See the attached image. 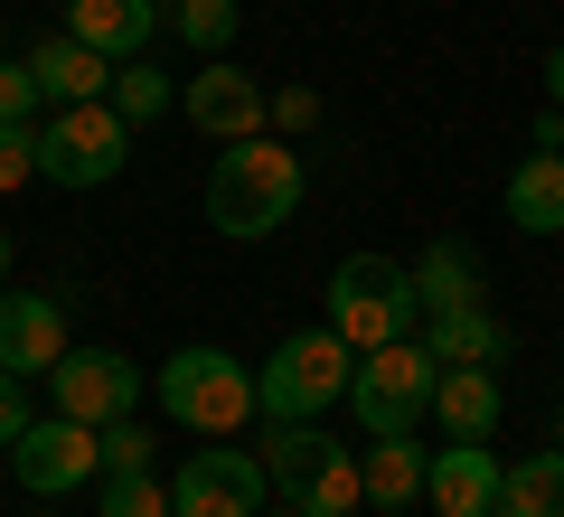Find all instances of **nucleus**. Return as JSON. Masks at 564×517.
Instances as JSON below:
<instances>
[{"instance_id":"nucleus-10","label":"nucleus","mask_w":564,"mask_h":517,"mask_svg":"<svg viewBox=\"0 0 564 517\" xmlns=\"http://www.w3.org/2000/svg\"><path fill=\"white\" fill-rule=\"evenodd\" d=\"M180 114L198 122L207 141H254V132H273V95H263V76H245L236 57H198V76L180 85Z\"/></svg>"},{"instance_id":"nucleus-14","label":"nucleus","mask_w":564,"mask_h":517,"mask_svg":"<svg viewBox=\"0 0 564 517\" xmlns=\"http://www.w3.org/2000/svg\"><path fill=\"white\" fill-rule=\"evenodd\" d=\"M66 39L95 47L104 66H122L161 39V0H66Z\"/></svg>"},{"instance_id":"nucleus-24","label":"nucleus","mask_w":564,"mask_h":517,"mask_svg":"<svg viewBox=\"0 0 564 517\" xmlns=\"http://www.w3.org/2000/svg\"><path fill=\"white\" fill-rule=\"evenodd\" d=\"M95 517H170V480L161 471H104Z\"/></svg>"},{"instance_id":"nucleus-19","label":"nucleus","mask_w":564,"mask_h":517,"mask_svg":"<svg viewBox=\"0 0 564 517\" xmlns=\"http://www.w3.org/2000/svg\"><path fill=\"white\" fill-rule=\"evenodd\" d=\"M29 76H39V95H47V104H104L113 66H104L95 47H76V39L57 29V39H39V47H29Z\"/></svg>"},{"instance_id":"nucleus-27","label":"nucleus","mask_w":564,"mask_h":517,"mask_svg":"<svg viewBox=\"0 0 564 517\" xmlns=\"http://www.w3.org/2000/svg\"><path fill=\"white\" fill-rule=\"evenodd\" d=\"M39 180V122H0V189Z\"/></svg>"},{"instance_id":"nucleus-35","label":"nucleus","mask_w":564,"mask_h":517,"mask_svg":"<svg viewBox=\"0 0 564 517\" xmlns=\"http://www.w3.org/2000/svg\"><path fill=\"white\" fill-rule=\"evenodd\" d=\"M282 517H302V508H282Z\"/></svg>"},{"instance_id":"nucleus-30","label":"nucleus","mask_w":564,"mask_h":517,"mask_svg":"<svg viewBox=\"0 0 564 517\" xmlns=\"http://www.w3.org/2000/svg\"><path fill=\"white\" fill-rule=\"evenodd\" d=\"M545 104H555V114H564V39L545 47Z\"/></svg>"},{"instance_id":"nucleus-20","label":"nucleus","mask_w":564,"mask_h":517,"mask_svg":"<svg viewBox=\"0 0 564 517\" xmlns=\"http://www.w3.org/2000/svg\"><path fill=\"white\" fill-rule=\"evenodd\" d=\"M404 273H414V301H423V311H470V301H480V255H470V245H452V236L423 245Z\"/></svg>"},{"instance_id":"nucleus-8","label":"nucleus","mask_w":564,"mask_h":517,"mask_svg":"<svg viewBox=\"0 0 564 517\" xmlns=\"http://www.w3.org/2000/svg\"><path fill=\"white\" fill-rule=\"evenodd\" d=\"M263 498H273L263 461L226 452V442H207V452H188L170 471V517H263Z\"/></svg>"},{"instance_id":"nucleus-2","label":"nucleus","mask_w":564,"mask_h":517,"mask_svg":"<svg viewBox=\"0 0 564 517\" xmlns=\"http://www.w3.org/2000/svg\"><path fill=\"white\" fill-rule=\"evenodd\" d=\"M151 396H161L170 423H188V433H207V442H236L245 423H263L254 414V367L226 358V348H207V338L170 348V367L151 377Z\"/></svg>"},{"instance_id":"nucleus-17","label":"nucleus","mask_w":564,"mask_h":517,"mask_svg":"<svg viewBox=\"0 0 564 517\" xmlns=\"http://www.w3.org/2000/svg\"><path fill=\"white\" fill-rule=\"evenodd\" d=\"M423 461H433V452H423L414 433H377V442L358 452V489H367V508H386V517L414 508V498H423Z\"/></svg>"},{"instance_id":"nucleus-36","label":"nucleus","mask_w":564,"mask_h":517,"mask_svg":"<svg viewBox=\"0 0 564 517\" xmlns=\"http://www.w3.org/2000/svg\"><path fill=\"white\" fill-rule=\"evenodd\" d=\"M161 10H170V0H161Z\"/></svg>"},{"instance_id":"nucleus-9","label":"nucleus","mask_w":564,"mask_h":517,"mask_svg":"<svg viewBox=\"0 0 564 517\" xmlns=\"http://www.w3.org/2000/svg\"><path fill=\"white\" fill-rule=\"evenodd\" d=\"M47 396H57V414H76V423H122V414H141L151 377H141L122 348H66V358L47 367Z\"/></svg>"},{"instance_id":"nucleus-4","label":"nucleus","mask_w":564,"mask_h":517,"mask_svg":"<svg viewBox=\"0 0 564 517\" xmlns=\"http://www.w3.org/2000/svg\"><path fill=\"white\" fill-rule=\"evenodd\" d=\"M321 301H329L321 330H339L348 348H386V338H414L423 330L414 273H404L395 255H339V273H329Z\"/></svg>"},{"instance_id":"nucleus-13","label":"nucleus","mask_w":564,"mask_h":517,"mask_svg":"<svg viewBox=\"0 0 564 517\" xmlns=\"http://www.w3.org/2000/svg\"><path fill=\"white\" fill-rule=\"evenodd\" d=\"M499 471L508 461L489 442H443L423 461V498H433V517H499Z\"/></svg>"},{"instance_id":"nucleus-29","label":"nucleus","mask_w":564,"mask_h":517,"mask_svg":"<svg viewBox=\"0 0 564 517\" xmlns=\"http://www.w3.org/2000/svg\"><path fill=\"white\" fill-rule=\"evenodd\" d=\"M20 423H29V396H20V377H10V367H0V452H10V442H20Z\"/></svg>"},{"instance_id":"nucleus-12","label":"nucleus","mask_w":564,"mask_h":517,"mask_svg":"<svg viewBox=\"0 0 564 517\" xmlns=\"http://www.w3.org/2000/svg\"><path fill=\"white\" fill-rule=\"evenodd\" d=\"M66 348H76V338H66V301H47V292H10V282H0V367L29 386V377H47Z\"/></svg>"},{"instance_id":"nucleus-18","label":"nucleus","mask_w":564,"mask_h":517,"mask_svg":"<svg viewBox=\"0 0 564 517\" xmlns=\"http://www.w3.org/2000/svg\"><path fill=\"white\" fill-rule=\"evenodd\" d=\"M414 338L433 348V367H499L508 358V330L480 311V301H470V311H423Z\"/></svg>"},{"instance_id":"nucleus-3","label":"nucleus","mask_w":564,"mask_h":517,"mask_svg":"<svg viewBox=\"0 0 564 517\" xmlns=\"http://www.w3.org/2000/svg\"><path fill=\"white\" fill-rule=\"evenodd\" d=\"M348 367H358V348L339 330H292L254 367V414L263 423H321L329 405H348Z\"/></svg>"},{"instance_id":"nucleus-16","label":"nucleus","mask_w":564,"mask_h":517,"mask_svg":"<svg viewBox=\"0 0 564 517\" xmlns=\"http://www.w3.org/2000/svg\"><path fill=\"white\" fill-rule=\"evenodd\" d=\"M508 226H518V236H564V151H527L518 170H508Z\"/></svg>"},{"instance_id":"nucleus-33","label":"nucleus","mask_w":564,"mask_h":517,"mask_svg":"<svg viewBox=\"0 0 564 517\" xmlns=\"http://www.w3.org/2000/svg\"><path fill=\"white\" fill-rule=\"evenodd\" d=\"M39 517H57V498H47V508H39Z\"/></svg>"},{"instance_id":"nucleus-25","label":"nucleus","mask_w":564,"mask_h":517,"mask_svg":"<svg viewBox=\"0 0 564 517\" xmlns=\"http://www.w3.org/2000/svg\"><path fill=\"white\" fill-rule=\"evenodd\" d=\"M151 423L141 414H122V423H95V471H151Z\"/></svg>"},{"instance_id":"nucleus-15","label":"nucleus","mask_w":564,"mask_h":517,"mask_svg":"<svg viewBox=\"0 0 564 517\" xmlns=\"http://www.w3.org/2000/svg\"><path fill=\"white\" fill-rule=\"evenodd\" d=\"M499 414H508V396H499L489 367H443V377H433V423H443L452 442H489Z\"/></svg>"},{"instance_id":"nucleus-7","label":"nucleus","mask_w":564,"mask_h":517,"mask_svg":"<svg viewBox=\"0 0 564 517\" xmlns=\"http://www.w3.org/2000/svg\"><path fill=\"white\" fill-rule=\"evenodd\" d=\"M132 170V122L113 104H57L39 122V180L47 189H113Z\"/></svg>"},{"instance_id":"nucleus-31","label":"nucleus","mask_w":564,"mask_h":517,"mask_svg":"<svg viewBox=\"0 0 564 517\" xmlns=\"http://www.w3.org/2000/svg\"><path fill=\"white\" fill-rule=\"evenodd\" d=\"M536 151H564V114H555V104L536 114Z\"/></svg>"},{"instance_id":"nucleus-5","label":"nucleus","mask_w":564,"mask_h":517,"mask_svg":"<svg viewBox=\"0 0 564 517\" xmlns=\"http://www.w3.org/2000/svg\"><path fill=\"white\" fill-rule=\"evenodd\" d=\"M254 461H263V480H273V489L292 498L302 517H358V508H367V489H358V452H339L321 423H273Z\"/></svg>"},{"instance_id":"nucleus-23","label":"nucleus","mask_w":564,"mask_h":517,"mask_svg":"<svg viewBox=\"0 0 564 517\" xmlns=\"http://www.w3.org/2000/svg\"><path fill=\"white\" fill-rule=\"evenodd\" d=\"M104 104H113V114L141 132V122H161V114H170V76H161V66H141V57H122L113 85H104Z\"/></svg>"},{"instance_id":"nucleus-32","label":"nucleus","mask_w":564,"mask_h":517,"mask_svg":"<svg viewBox=\"0 0 564 517\" xmlns=\"http://www.w3.org/2000/svg\"><path fill=\"white\" fill-rule=\"evenodd\" d=\"M0 282H10V226H0Z\"/></svg>"},{"instance_id":"nucleus-21","label":"nucleus","mask_w":564,"mask_h":517,"mask_svg":"<svg viewBox=\"0 0 564 517\" xmlns=\"http://www.w3.org/2000/svg\"><path fill=\"white\" fill-rule=\"evenodd\" d=\"M499 517H564V442L499 471Z\"/></svg>"},{"instance_id":"nucleus-1","label":"nucleus","mask_w":564,"mask_h":517,"mask_svg":"<svg viewBox=\"0 0 564 517\" xmlns=\"http://www.w3.org/2000/svg\"><path fill=\"white\" fill-rule=\"evenodd\" d=\"M311 170L302 151L282 132H254V141H217V170H207V226L236 245H263L292 226V207H302Z\"/></svg>"},{"instance_id":"nucleus-34","label":"nucleus","mask_w":564,"mask_h":517,"mask_svg":"<svg viewBox=\"0 0 564 517\" xmlns=\"http://www.w3.org/2000/svg\"><path fill=\"white\" fill-rule=\"evenodd\" d=\"M555 442H564V414H555Z\"/></svg>"},{"instance_id":"nucleus-22","label":"nucleus","mask_w":564,"mask_h":517,"mask_svg":"<svg viewBox=\"0 0 564 517\" xmlns=\"http://www.w3.org/2000/svg\"><path fill=\"white\" fill-rule=\"evenodd\" d=\"M170 29H180L198 57H226L236 29H245V0H170Z\"/></svg>"},{"instance_id":"nucleus-26","label":"nucleus","mask_w":564,"mask_h":517,"mask_svg":"<svg viewBox=\"0 0 564 517\" xmlns=\"http://www.w3.org/2000/svg\"><path fill=\"white\" fill-rule=\"evenodd\" d=\"M39 76H29V57H0V122H39Z\"/></svg>"},{"instance_id":"nucleus-28","label":"nucleus","mask_w":564,"mask_h":517,"mask_svg":"<svg viewBox=\"0 0 564 517\" xmlns=\"http://www.w3.org/2000/svg\"><path fill=\"white\" fill-rule=\"evenodd\" d=\"M273 122H282V132H311V122H321V95H311V85H292V95H273Z\"/></svg>"},{"instance_id":"nucleus-11","label":"nucleus","mask_w":564,"mask_h":517,"mask_svg":"<svg viewBox=\"0 0 564 517\" xmlns=\"http://www.w3.org/2000/svg\"><path fill=\"white\" fill-rule=\"evenodd\" d=\"M10 471H20V489L29 498H66V489H85L95 480V423H76V414H29L20 423V442H10Z\"/></svg>"},{"instance_id":"nucleus-6","label":"nucleus","mask_w":564,"mask_h":517,"mask_svg":"<svg viewBox=\"0 0 564 517\" xmlns=\"http://www.w3.org/2000/svg\"><path fill=\"white\" fill-rule=\"evenodd\" d=\"M433 348L423 338H386V348H358V367H348V414H358V433H414L423 414H433Z\"/></svg>"}]
</instances>
